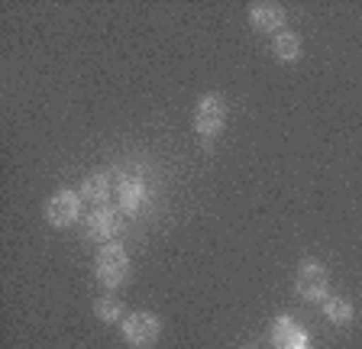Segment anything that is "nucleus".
<instances>
[{"label": "nucleus", "instance_id": "39448f33", "mask_svg": "<svg viewBox=\"0 0 362 349\" xmlns=\"http://www.w3.org/2000/svg\"><path fill=\"white\" fill-rule=\"evenodd\" d=\"M78 217H81V194H75V191H55L45 204V220L59 230L71 227Z\"/></svg>", "mask_w": 362, "mask_h": 349}, {"label": "nucleus", "instance_id": "f8f14e48", "mask_svg": "<svg viewBox=\"0 0 362 349\" xmlns=\"http://www.w3.org/2000/svg\"><path fill=\"white\" fill-rule=\"evenodd\" d=\"M324 314L333 320V324H349L356 311L346 297H324Z\"/></svg>", "mask_w": 362, "mask_h": 349}, {"label": "nucleus", "instance_id": "20e7f679", "mask_svg": "<svg viewBox=\"0 0 362 349\" xmlns=\"http://www.w3.org/2000/svg\"><path fill=\"white\" fill-rule=\"evenodd\" d=\"M294 291L304 301H324L327 291H330V272H327L324 262H317V259L301 262L298 275H294Z\"/></svg>", "mask_w": 362, "mask_h": 349}, {"label": "nucleus", "instance_id": "0eeeda50", "mask_svg": "<svg viewBox=\"0 0 362 349\" xmlns=\"http://www.w3.org/2000/svg\"><path fill=\"white\" fill-rule=\"evenodd\" d=\"M123 220L113 207H94V213L88 217V236L98 243H113V236H120Z\"/></svg>", "mask_w": 362, "mask_h": 349}, {"label": "nucleus", "instance_id": "f03ea898", "mask_svg": "<svg viewBox=\"0 0 362 349\" xmlns=\"http://www.w3.org/2000/svg\"><path fill=\"white\" fill-rule=\"evenodd\" d=\"M120 333L133 349H149L162 336V320L152 311H133L120 320Z\"/></svg>", "mask_w": 362, "mask_h": 349}, {"label": "nucleus", "instance_id": "6e6552de", "mask_svg": "<svg viewBox=\"0 0 362 349\" xmlns=\"http://www.w3.org/2000/svg\"><path fill=\"white\" fill-rule=\"evenodd\" d=\"M301 52H304V46H301V36H298V32L281 30L279 36L272 39V55H275L279 61H285V65L298 61L301 59Z\"/></svg>", "mask_w": 362, "mask_h": 349}, {"label": "nucleus", "instance_id": "7ed1b4c3", "mask_svg": "<svg viewBox=\"0 0 362 349\" xmlns=\"http://www.w3.org/2000/svg\"><path fill=\"white\" fill-rule=\"evenodd\" d=\"M226 126V100L220 94H204L194 107V133L201 139H217Z\"/></svg>", "mask_w": 362, "mask_h": 349}, {"label": "nucleus", "instance_id": "9b49d317", "mask_svg": "<svg viewBox=\"0 0 362 349\" xmlns=\"http://www.w3.org/2000/svg\"><path fill=\"white\" fill-rule=\"evenodd\" d=\"M94 317H98L100 324H120V320L127 317L120 297H110V295L98 297V301H94Z\"/></svg>", "mask_w": 362, "mask_h": 349}, {"label": "nucleus", "instance_id": "f257e3e1", "mask_svg": "<svg viewBox=\"0 0 362 349\" xmlns=\"http://www.w3.org/2000/svg\"><path fill=\"white\" fill-rule=\"evenodd\" d=\"M94 275L98 281L104 285L107 291L110 288H120L123 281L129 278V256L123 246L117 243H104L98 252V262H94Z\"/></svg>", "mask_w": 362, "mask_h": 349}, {"label": "nucleus", "instance_id": "423d86ee", "mask_svg": "<svg viewBox=\"0 0 362 349\" xmlns=\"http://www.w3.org/2000/svg\"><path fill=\"white\" fill-rule=\"evenodd\" d=\"M249 23L259 32H275L279 36L281 26H285V7L275 4V0H256V4H249Z\"/></svg>", "mask_w": 362, "mask_h": 349}, {"label": "nucleus", "instance_id": "9d476101", "mask_svg": "<svg viewBox=\"0 0 362 349\" xmlns=\"http://www.w3.org/2000/svg\"><path fill=\"white\" fill-rule=\"evenodd\" d=\"M143 194H146V188H143V182H139V178H123L120 188H117L120 207H123L127 213H136V211H139V204H143Z\"/></svg>", "mask_w": 362, "mask_h": 349}, {"label": "nucleus", "instance_id": "1a4fd4ad", "mask_svg": "<svg viewBox=\"0 0 362 349\" xmlns=\"http://www.w3.org/2000/svg\"><path fill=\"white\" fill-rule=\"evenodd\" d=\"M107 198H110V178L104 172L88 174L81 184V201H88L94 207H107Z\"/></svg>", "mask_w": 362, "mask_h": 349}, {"label": "nucleus", "instance_id": "ddd939ff", "mask_svg": "<svg viewBox=\"0 0 362 349\" xmlns=\"http://www.w3.org/2000/svg\"><path fill=\"white\" fill-rule=\"evenodd\" d=\"M243 349H256V346H243Z\"/></svg>", "mask_w": 362, "mask_h": 349}]
</instances>
